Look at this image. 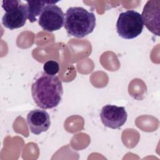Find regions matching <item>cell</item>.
<instances>
[{
	"mask_svg": "<svg viewBox=\"0 0 160 160\" xmlns=\"http://www.w3.org/2000/svg\"><path fill=\"white\" fill-rule=\"evenodd\" d=\"M31 94L34 102L40 108H56L60 103L63 94L62 82L56 75L42 72L32 84Z\"/></svg>",
	"mask_w": 160,
	"mask_h": 160,
	"instance_id": "obj_1",
	"label": "cell"
},
{
	"mask_svg": "<svg viewBox=\"0 0 160 160\" xmlns=\"http://www.w3.org/2000/svg\"><path fill=\"white\" fill-rule=\"evenodd\" d=\"M64 26L70 36L82 38L91 33L96 23L93 12L82 7H71L65 13Z\"/></svg>",
	"mask_w": 160,
	"mask_h": 160,
	"instance_id": "obj_2",
	"label": "cell"
},
{
	"mask_svg": "<svg viewBox=\"0 0 160 160\" xmlns=\"http://www.w3.org/2000/svg\"><path fill=\"white\" fill-rule=\"evenodd\" d=\"M2 8L6 11L2 18L3 26L12 30L22 27L28 18L27 4L19 0H4Z\"/></svg>",
	"mask_w": 160,
	"mask_h": 160,
	"instance_id": "obj_3",
	"label": "cell"
},
{
	"mask_svg": "<svg viewBox=\"0 0 160 160\" xmlns=\"http://www.w3.org/2000/svg\"><path fill=\"white\" fill-rule=\"evenodd\" d=\"M144 28L141 14L134 10L120 13L116 22L117 32L123 39H131L139 36Z\"/></svg>",
	"mask_w": 160,
	"mask_h": 160,
	"instance_id": "obj_4",
	"label": "cell"
},
{
	"mask_svg": "<svg viewBox=\"0 0 160 160\" xmlns=\"http://www.w3.org/2000/svg\"><path fill=\"white\" fill-rule=\"evenodd\" d=\"M64 21V14L62 9L55 4H50L44 8L39 17L38 24L43 30L52 32L60 29Z\"/></svg>",
	"mask_w": 160,
	"mask_h": 160,
	"instance_id": "obj_5",
	"label": "cell"
},
{
	"mask_svg": "<svg viewBox=\"0 0 160 160\" xmlns=\"http://www.w3.org/2000/svg\"><path fill=\"white\" fill-rule=\"evenodd\" d=\"M128 113L123 106L112 104L104 106L100 112V118L102 124L111 129H118L126 122Z\"/></svg>",
	"mask_w": 160,
	"mask_h": 160,
	"instance_id": "obj_6",
	"label": "cell"
},
{
	"mask_svg": "<svg viewBox=\"0 0 160 160\" xmlns=\"http://www.w3.org/2000/svg\"><path fill=\"white\" fill-rule=\"evenodd\" d=\"M141 17L146 28L154 35L159 36L160 1H148L143 8Z\"/></svg>",
	"mask_w": 160,
	"mask_h": 160,
	"instance_id": "obj_7",
	"label": "cell"
},
{
	"mask_svg": "<svg viewBox=\"0 0 160 160\" xmlns=\"http://www.w3.org/2000/svg\"><path fill=\"white\" fill-rule=\"evenodd\" d=\"M26 120L30 131L36 135L48 131L51 125L50 116L45 110L36 109L31 111Z\"/></svg>",
	"mask_w": 160,
	"mask_h": 160,
	"instance_id": "obj_8",
	"label": "cell"
},
{
	"mask_svg": "<svg viewBox=\"0 0 160 160\" xmlns=\"http://www.w3.org/2000/svg\"><path fill=\"white\" fill-rule=\"evenodd\" d=\"M28 7V19L31 22H34L37 21V17L40 16L44 8L50 4H55L58 1H27Z\"/></svg>",
	"mask_w": 160,
	"mask_h": 160,
	"instance_id": "obj_9",
	"label": "cell"
},
{
	"mask_svg": "<svg viewBox=\"0 0 160 160\" xmlns=\"http://www.w3.org/2000/svg\"><path fill=\"white\" fill-rule=\"evenodd\" d=\"M43 69L44 72L48 74L55 75L59 72V65L58 62L49 60L44 64Z\"/></svg>",
	"mask_w": 160,
	"mask_h": 160,
	"instance_id": "obj_10",
	"label": "cell"
}]
</instances>
